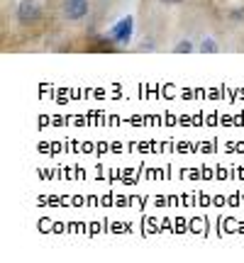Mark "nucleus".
<instances>
[{
	"instance_id": "nucleus-1",
	"label": "nucleus",
	"mask_w": 244,
	"mask_h": 263,
	"mask_svg": "<svg viewBox=\"0 0 244 263\" xmlns=\"http://www.w3.org/2000/svg\"><path fill=\"white\" fill-rule=\"evenodd\" d=\"M15 17L22 27H32L42 20V5L39 0H20L18 8H15Z\"/></svg>"
},
{
	"instance_id": "nucleus-2",
	"label": "nucleus",
	"mask_w": 244,
	"mask_h": 263,
	"mask_svg": "<svg viewBox=\"0 0 244 263\" xmlns=\"http://www.w3.org/2000/svg\"><path fill=\"white\" fill-rule=\"evenodd\" d=\"M132 32H134V17L132 15H127V17L117 20L113 27L108 29V39H110V44H130L132 39Z\"/></svg>"
},
{
	"instance_id": "nucleus-3",
	"label": "nucleus",
	"mask_w": 244,
	"mask_h": 263,
	"mask_svg": "<svg viewBox=\"0 0 244 263\" xmlns=\"http://www.w3.org/2000/svg\"><path fill=\"white\" fill-rule=\"evenodd\" d=\"M88 10H91V3H88V0H61V5H59L61 17L68 20V22L83 20L85 15H88Z\"/></svg>"
},
{
	"instance_id": "nucleus-4",
	"label": "nucleus",
	"mask_w": 244,
	"mask_h": 263,
	"mask_svg": "<svg viewBox=\"0 0 244 263\" xmlns=\"http://www.w3.org/2000/svg\"><path fill=\"white\" fill-rule=\"evenodd\" d=\"M200 51L203 54H215V51H220V47H217V42L213 37H205L200 42Z\"/></svg>"
},
{
	"instance_id": "nucleus-5",
	"label": "nucleus",
	"mask_w": 244,
	"mask_h": 263,
	"mask_svg": "<svg viewBox=\"0 0 244 263\" xmlns=\"http://www.w3.org/2000/svg\"><path fill=\"white\" fill-rule=\"evenodd\" d=\"M173 51H176V54H188V51H193V42L183 39V42H179V44L173 47Z\"/></svg>"
},
{
	"instance_id": "nucleus-6",
	"label": "nucleus",
	"mask_w": 244,
	"mask_h": 263,
	"mask_svg": "<svg viewBox=\"0 0 244 263\" xmlns=\"http://www.w3.org/2000/svg\"><path fill=\"white\" fill-rule=\"evenodd\" d=\"M161 3H166V5H181L183 0H161Z\"/></svg>"
}]
</instances>
